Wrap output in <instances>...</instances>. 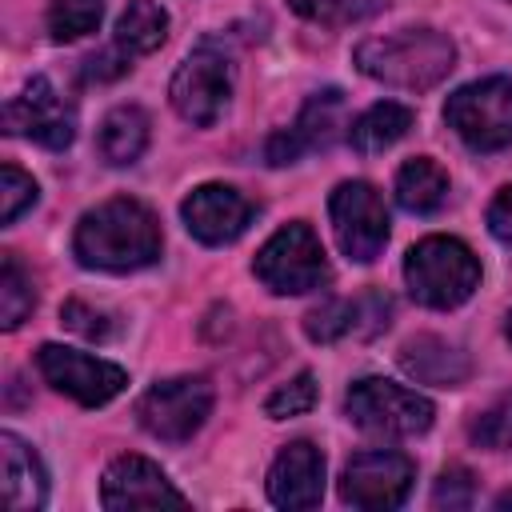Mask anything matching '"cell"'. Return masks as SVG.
I'll return each instance as SVG.
<instances>
[{
    "label": "cell",
    "instance_id": "cell-1",
    "mask_svg": "<svg viewBox=\"0 0 512 512\" xmlns=\"http://www.w3.org/2000/svg\"><path fill=\"white\" fill-rule=\"evenodd\" d=\"M160 224L156 216L128 196L104 200L88 208L72 232V252L84 268L100 272H136L160 256Z\"/></svg>",
    "mask_w": 512,
    "mask_h": 512
},
{
    "label": "cell",
    "instance_id": "cell-2",
    "mask_svg": "<svg viewBox=\"0 0 512 512\" xmlns=\"http://www.w3.org/2000/svg\"><path fill=\"white\" fill-rule=\"evenodd\" d=\"M456 64V44L436 28H404L392 36H372L356 48V68L380 84L424 92L440 84Z\"/></svg>",
    "mask_w": 512,
    "mask_h": 512
},
{
    "label": "cell",
    "instance_id": "cell-3",
    "mask_svg": "<svg viewBox=\"0 0 512 512\" xmlns=\"http://www.w3.org/2000/svg\"><path fill=\"white\" fill-rule=\"evenodd\" d=\"M404 280L416 304L456 308L480 288V260L456 236H424L404 256Z\"/></svg>",
    "mask_w": 512,
    "mask_h": 512
},
{
    "label": "cell",
    "instance_id": "cell-4",
    "mask_svg": "<svg viewBox=\"0 0 512 512\" xmlns=\"http://www.w3.org/2000/svg\"><path fill=\"white\" fill-rule=\"evenodd\" d=\"M344 412L356 428L384 436V440H404L432 424V400L404 384H392L384 376L356 380L344 396Z\"/></svg>",
    "mask_w": 512,
    "mask_h": 512
},
{
    "label": "cell",
    "instance_id": "cell-5",
    "mask_svg": "<svg viewBox=\"0 0 512 512\" xmlns=\"http://www.w3.org/2000/svg\"><path fill=\"white\" fill-rule=\"evenodd\" d=\"M252 268L260 284L276 296H300L328 284V256L304 220H292L280 232H272L268 244L256 252Z\"/></svg>",
    "mask_w": 512,
    "mask_h": 512
},
{
    "label": "cell",
    "instance_id": "cell-6",
    "mask_svg": "<svg viewBox=\"0 0 512 512\" xmlns=\"http://www.w3.org/2000/svg\"><path fill=\"white\" fill-rule=\"evenodd\" d=\"M448 128L476 152H500L512 144V80L488 76L464 84L444 104Z\"/></svg>",
    "mask_w": 512,
    "mask_h": 512
},
{
    "label": "cell",
    "instance_id": "cell-7",
    "mask_svg": "<svg viewBox=\"0 0 512 512\" xmlns=\"http://www.w3.org/2000/svg\"><path fill=\"white\" fill-rule=\"evenodd\" d=\"M328 216H332L336 244L348 260L372 264L384 252V244H388V208H384V196L368 180L336 184V192L328 200Z\"/></svg>",
    "mask_w": 512,
    "mask_h": 512
},
{
    "label": "cell",
    "instance_id": "cell-8",
    "mask_svg": "<svg viewBox=\"0 0 512 512\" xmlns=\"http://www.w3.org/2000/svg\"><path fill=\"white\" fill-rule=\"evenodd\" d=\"M208 412H212V384L204 376H172V380H160L136 404L140 428L148 436H156V440H168V444L188 440L208 420Z\"/></svg>",
    "mask_w": 512,
    "mask_h": 512
},
{
    "label": "cell",
    "instance_id": "cell-9",
    "mask_svg": "<svg viewBox=\"0 0 512 512\" xmlns=\"http://www.w3.org/2000/svg\"><path fill=\"white\" fill-rule=\"evenodd\" d=\"M416 480V464L396 448H364L340 472V500L352 508H400Z\"/></svg>",
    "mask_w": 512,
    "mask_h": 512
},
{
    "label": "cell",
    "instance_id": "cell-10",
    "mask_svg": "<svg viewBox=\"0 0 512 512\" xmlns=\"http://www.w3.org/2000/svg\"><path fill=\"white\" fill-rule=\"evenodd\" d=\"M36 364H40V376L56 392L72 396L84 408L108 404L128 384V372L120 364L100 360V356H88V352H76V348H64V344H40Z\"/></svg>",
    "mask_w": 512,
    "mask_h": 512
},
{
    "label": "cell",
    "instance_id": "cell-11",
    "mask_svg": "<svg viewBox=\"0 0 512 512\" xmlns=\"http://www.w3.org/2000/svg\"><path fill=\"white\" fill-rule=\"evenodd\" d=\"M228 92H232V64L212 52V48H196L172 76L168 84V96H172V108L188 120V124H216V116L224 112L228 104Z\"/></svg>",
    "mask_w": 512,
    "mask_h": 512
},
{
    "label": "cell",
    "instance_id": "cell-12",
    "mask_svg": "<svg viewBox=\"0 0 512 512\" xmlns=\"http://www.w3.org/2000/svg\"><path fill=\"white\" fill-rule=\"evenodd\" d=\"M4 128L12 136H28L44 148H68L76 136V116L64 104V96L52 88L48 76H32L20 96L8 100L4 108Z\"/></svg>",
    "mask_w": 512,
    "mask_h": 512
},
{
    "label": "cell",
    "instance_id": "cell-13",
    "mask_svg": "<svg viewBox=\"0 0 512 512\" xmlns=\"http://www.w3.org/2000/svg\"><path fill=\"white\" fill-rule=\"evenodd\" d=\"M184 228L200 244H232L256 216V204L228 184H200L180 204Z\"/></svg>",
    "mask_w": 512,
    "mask_h": 512
},
{
    "label": "cell",
    "instance_id": "cell-14",
    "mask_svg": "<svg viewBox=\"0 0 512 512\" xmlns=\"http://www.w3.org/2000/svg\"><path fill=\"white\" fill-rule=\"evenodd\" d=\"M340 128H344V92L324 88V92L308 96V104L300 108L292 128H284V132H276L268 140L264 156H268V164H292L304 152L328 148L340 136Z\"/></svg>",
    "mask_w": 512,
    "mask_h": 512
},
{
    "label": "cell",
    "instance_id": "cell-15",
    "mask_svg": "<svg viewBox=\"0 0 512 512\" xmlns=\"http://www.w3.org/2000/svg\"><path fill=\"white\" fill-rule=\"evenodd\" d=\"M100 500H104V508H160V504H184V492L172 488V480L160 472V464L128 452L104 468Z\"/></svg>",
    "mask_w": 512,
    "mask_h": 512
},
{
    "label": "cell",
    "instance_id": "cell-16",
    "mask_svg": "<svg viewBox=\"0 0 512 512\" xmlns=\"http://www.w3.org/2000/svg\"><path fill=\"white\" fill-rule=\"evenodd\" d=\"M324 496V456L308 440H292L268 468V500L276 508H316Z\"/></svg>",
    "mask_w": 512,
    "mask_h": 512
},
{
    "label": "cell",
    "instance_id": "cell-17",
    "mask_svg": "<svg viewBox=\"0 0 512 512\" xmlns=\"http://www.w3.org/2000/svg\"><path fill=\"white\" fill-rule=\"evenodd\" d=\"M388 312H392L388 296H376V292H372V296H360V300L332 296V300L316 304V308L304 316V332H308V340H316V344H332V340H340V336H348V332H368L364 320L372 324V332L388 328Z\"/></svg>",
    "mask_w": 512,
    "mask_h": 512
},
{
    "label": "cell",
    "instance_id": "cell-18",
    "mask_svg": "<svg viewBox=\"0 0 512 512\" xmlns=\"http://www.w3.org/2000/svg\"><path fill=\"white\" fill-rule=\"evenodd\" d=\"M0 464H4V504H8V512L40 508L44 496H48L44 468H40L36 452L16 432H0Z\"/></svg>",
    "mask_w": 512,
    "mask_h": 512
},
{
    "label": "cell",
    "instance_id": "cell-19",
    "mask_svg": "<svg viewBox=\"0 0 512 512\" xmlns=\"http://www.w3.org/2000/svg\"><path fill=\"white\" fill-rule=\"evenodd\" d=\"M400 368L420 384L456 388L468 376V356L460 348H452L448 340H440V336H412L400 348Z\"/></svg>",
    "mask_w": 512,
    "mask_h": 512
},
{
    "label": "cell",
    "instance_id": "cell-20",
    "mask_svg": "<svg viewBox=\"0 0 512 512\" xmlns=\"http://www.w3.org/2000/svg\"><path fill=\"white\" fill-rule=\"evenodd\" d=\"M408 128H412V108H408V104H396V100H380V104L364 108V112L348 124V140H352L356 152L372 156V152L392 148Z\"/></svg>",
    "mask_w": 512,
    "mask_h": 512
},
{
    "label": "cell",
    "instance_id": "cell-21",
    "mask_svg": "<svg viewBox=\"0 0 512 512\" xmlns=\"http://www.w3.org/2000/svg\"><path fill=\"white\" fill-rule=\"evenodd\" d=\"M444 196H448V172L436 160L412 156L408 164H400V172H396V200H400L404 212H416V216L436 212L444 204Z\"/></svg>",
    "mask_w": 512,
    "mask_h": 512
},
{
    "label": "cell",
    "instance_id": "cell-22",
    "mask_svg": "<svg viewBox=\"0 0 512 512\" xmlns=\"http://www.w3.org/2000/svg\"><path fill=\"white\" fill-rule=\"evenodd\" d=\"M148 148V116L136 104H120L100 124V156L108 164H136Z\"/></svg>",
    "mask_w": 512,
    "mask_h": 512
},
{
    "label": "cell",
    "instance_id": "cell-23",
    "mask_svg": "<svg viewBox=\"0 0 512 512\" xmlns=\"http://www.w3.org/2000/svg\"><path fill=\"white\" fill-rule=\"evenodd\" d=\"M168 36V12L156 0H128L120 20H116V44L128 56H144L156 52Z\"/></svg>",
    "mask_w": 512,
    "mask_h": 512
},
{
    "label": "cell",
    "instance_id": "cell-24",
    "mask_svg": "<svg viewBox=\"0 0 512 512\" xmlns=\"http://www.w3.org/2000/svg\"><path fill=\"white\" fill-rule=\"evenodd\" d=\"M36 308V288L28 280V272L20 268V260L12 252H4L0 260V324L4 328H20L24 316Z\"/></svg>",
    "mask_w": 512,
    "mask_h": 512
},
{
    "label": "cell",
    "instance_id": "cell-25",
    "mask_svg": "<svg viewBox=\"0 0 512 512\" xmlns=\"http://www.w3.org/2000/svg\"><path fill=\"white\" fill-rule=\"evenodd\" d=\"M100 16H104V0H52L48 32H52L56 44H68V40H80V36L96 32Z\"/></svg>",
    "mask_w": 512,
    "mask_h": 512
},
{
    "label": "cell",
    "instance_id": "cell-26",
    "mask_svg": "<svg viewBox=\"0 0 512 512\" xmlns=\"http://www.w3.org/2000/svg\"><path fill=\"white\" fill-rule=\"evenodd\" d=\"M316 396H320V388H316V376H312V372H300L296 380L280 384V388H276V392L264 400V412H268L272 420L304 416V412H312V408H316Z\"/></svg>",
    "mask_w": 512,
    "mask_h": 512
},
{
    "label": "cell",
    "instance_id": "cell-27",
    "mask_svg": "<svg viewBox=\"0 0 512 512\" xmlns=\"http://www.w3.org/2000/svg\"><path fill=\"white\" fill-rule=\"evenodd\" d=\"M468 436H472L480 448H492V452L512 448V396H504V400H496L492 408H484V412L472 420Z\"/></svg>",
    "mask_w": 512,
    "mask_h": 512
},
{
    "label": "cell",
    "instance_id": "cell-28",
    "mask_svg": "<svg viewBox=\"0 0 512 512\" xmlns=\"http://www.w3.org/2000/svg\"><path fill=\"white\" fill-rule=\"evenodd\" d=\"M32 204H36V180L20 172L16 164H4L0 168V224H16V216Z\"/></svg>",
    "mask_w": 512,
    "mask_h": 512
},
{
    "label": "cell",
    "instance_id": "cell-29",
    "mask_svg": "<svg viewBox=\"0 0 512 512\" xmlns=\"http://www.w3.org/2000/svg\"><path fill=\"white\" fill-rule=\"evenodd\" d=\"M288 4L304 20H320V24H348L368 12V0H288Z\"/></svg>",
    "mask_w": 512,
    "mask_h": 512
},
{
    "label": "cell",
    "instance_id": "cell-30",
    "mask_svg": "<svg viewBox=\"0 0 512 512\" xmlns=\"http://www.w3.org/2000/svg\"><path fill=\"white\" fill-rule=\"evenodd\" d=\"M476 496V480L468 468H444L436 488H432V504L436 508H468Z\"/></svg>",
    "mask_w": 512,
    "mask_h": 512
},
{
    "label": "cell",
    "instance_id": "cell-31",
    "mask_svg": "<svg viewBox=\"0 0 512 512\" xmlns=\"http://www.w3.org/2000/svg\"><path fill=\"white\" fill-rule=\"evenodd\" d=\"M60 320H64L72 332L88 336V340H104V336L112 332L108 316H104V312H96V308H88V304H80V300H68V304H64V312H60Z\"/></svg>",
    "mask_w": 512,
    "mask_h": 512
},
{
    "label": "cell",
    "instance_id": "cell-32",
    "mask_svg": "<svg viewBox=\"0 0 512 512\" xmlns=\"http://www.w3.org/2000/svg\"><path fill=\"white\" fill-rule=\"evenodd\" d=\"M128 68H132V56H128L120 44H112V48L88 56V64H84L88 80H116V76H124Z\"/></svg>",
    "mask_w": 512,
    "mask_h": 512
},
{
    "label": "cell",
    "instance_id": "cell-33",
    "mask_svg": "<svg viewBox=\"0 0 512 512\" xmlns=\"http://www.w3.org/2000/svg\"><path fill=\"white\" fill-rule=\"evenodd\" d=\"M488 232L500 244H512V184H504L488 204Z\"/></svg>",
    "mask_w": 512,
    "mask_h": 512
},
{
    "label": "cell",
    "instance_id": "cell-34",
    "mask_svg": "<svg viewBox=\"0 0 512 512\" xmlns=\"http://www.w3.org/2000/svg\"><path fill=\"white\" fill-rule=\"evenodd\" d=\"M508 340H512V312H508Z\"/></svg>",
    "mask_w": 512,
    "mask_h": 512
}]
</instances>
